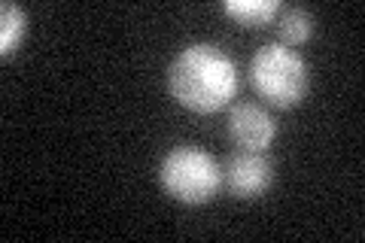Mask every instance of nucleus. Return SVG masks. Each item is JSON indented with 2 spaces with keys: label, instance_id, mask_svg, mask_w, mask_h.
<instances>
[{
  "label": "nucleus",
  "instance_id": "obj_1",
  "mask_svg": "<svg viewBox=\"0 0 365 243\" xmlns=\"http://www.w3.org/2000/svg\"><path fill=\"white\" fill-rule=\"evenodd\" d=\"M170 98L192 113L222 110L237 91V67L220 46L192 43L168 67Z\"/></svg>",
  "mask_w": 365,
  "mask_h": 243
},
{
  "label": "nucleus",
  "instance_id": "obj_3",
  "mask_svg": "<svg viewBox=\"0 0 365 243\" xmlns=\"http://www.w3.org/2000/svg\"><path fill=\"white\" fill-rule=\"evenodd\" d=\"M158 180H162L165 192L174 201L207 204L216 198V192L222 186V170L216 165V158L207 155L204 149L182 143V146H174L162 158Z\"/></svg>",
  "mask_w": 365,
  "mask_h": 243
},
{
  "label": "nucleus",
  "instance_id": "obj_5",
  "mask_svg": "<svg viewBox=\"0 0 365 243\" xmlns=\"http://www.w3.org/2000/svg\"><path fill=\"white\" fill-rule=\"evenodd\" d=\"M274 134H277V125H274L271 115L256 107V103H235L232 113H228V137L250 152H262L268 149Z\"/></svg>",
  "mask_w": 365,
  "mask_h": 243
},
{
  "label": "nucleus",
  "instance_id": "obj_6",
  "mask_svg": "<svg viewBox=\"0 0 365 243\" xmlns=\"http://www.w3.org/2000/svg\"><path fill=\"white\" fill-rule=\"evenodd\" d=\"M222 13L244 28H262L280 13L274 0H222Z\"/></svg>",
  "mask_w": 365,
  "mask_h": 243
},
{
  "label": "nucleus",
  "instance_id": "obj_8",
  "mask_svg": "<svg viewBox=\"0 0 365 243\" xmlns=\"http://www.w3.org/2000/svg\"><path fill=\"white\" fill-rule=\"evenodd\" d=\"M314 33V16L307 13L302 6H289L280 13V37H283V46H302L311 40Z\"/></svg>",
  "mask_w": 365,
  "mask_h": 243
},
{
  "label": "nucleus",
  "instance_id": "obj_2",
  "mask_svg": "<svg viewBox=\"0 0 365 243\" xmlns=\"http://www.w3.org/2000/svg\"><path fill=\"white\" fill-rule=\"evenodd\" d=\"M250 86L259 91L274 107H295L304 100L307 86H311V67L304 58L277 43H265L262 49L250 58Z\"/></svg>",
  "mask_w": 365,
  "mask_h": 243
},
{
  "label": "nucleus",
  "instance_id": "obj_4",
  "mask_svg": "<svg viewBox=\"0 0 365 243\" xmlns=\"http://www.w3.org/2000/svg\"><path fill=\"white\" fill-rule=\"evenodd\" d=\"M222 180H225V189L241 201H253L259 195H265V189L271 186V161L262 155V152H237L225 161V170H222Z\"/></svg>",
  "mask_w": 365,
  "mask_h": 243
},
{
  "label": "nucleus",
  "instance_id": "obj_7",
  "mask_svg": "<svg viewBox=\"0 0 365 243\" xmlns=\"http://www.w3.org/2000/svg\"><path fill=\"white\" fill-rule=\"evenodd\" d=\"M25 28H28V19H25V9L13 0H6L0 6V55L9 58L16 55L21 37H25Z\"/></svg>",
  "mask_w": 365,
  "mask_h": 243
}]
</instances>
